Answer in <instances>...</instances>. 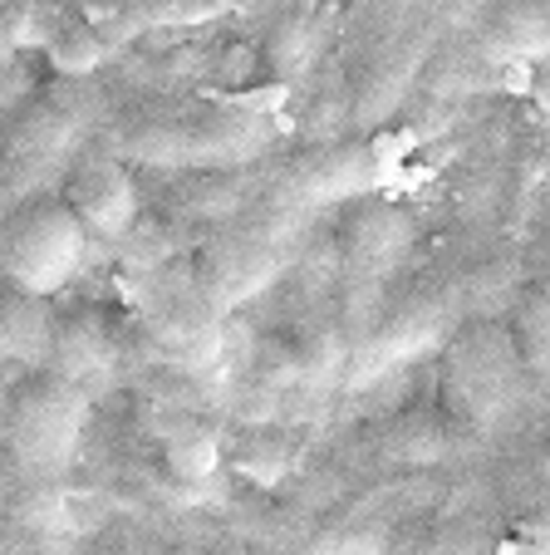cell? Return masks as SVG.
<instances>
[{"instance_id":"1","label":"cell","mask_w":550,"mask_h":555,"mask_svg":"<svg viewBox=\"0 0 550 555\" xmlns=\"http://www.w3.org/2000/svg\"><path fill=\"white\" fill-rule=\"evenodd\" d=\"M84 221L69 202H30L0 231V271L21 291L50 295L79 271Z\"/></svg>"},{"instance_id":"2","label":"cell","mask_w":550,"mask_h":555,"mask_svg":"<svg viewBox=\"0 0 550 555\" xmlns=\"http://www.w3.org/2000/svg\"><path fill=\"white\" fill-rule=\"evenodd\" d=\"M84 399L64 374H35L11 403V438L30 462H64L79 442Z\"/></svg>"},{"instance_id":"3","label":"cell","mask_w":550,"mask_h":555,"mask_svg":"<svg viewBox=\"0 0 550 555\" xmlns=\"http://www.w3.org/2000/svg\"><path fill=\"white\" fill-rule=\"evenodd\" d=\"M64 202H69L74 217L84 221V231H99V236H118V231H128L138 217V188H133V178H128V168H118L114 157H89V163H79Z\"/></svg>"},{"instance_id":"4","label":"cell","mask_w":550,"mask_h":555,"mask_svg":"<svg viewBox=\"0 0 550 555\" xmlns=\"http://www.w3.org/2000/svg\"><path fill=\"white\" fill-rule=\"evenodd\" d=\"M50 345V314L44 295L5 285L0 291V354L5 359H40Z\"/></svg>"},{"instance_id":"5","label":"cell","mask_w":550,"mask_h":555,"mask_svg":"<svg viewBox=\"0 0 550 555\" xmlns=\"http://www.w3.org/2000/svg\"><path fill=\"white\" fill-rule=\"evenodd\" d=\"M44 50H50V60L60 64V69H69V74L94 69V64L104 60V40H99L89 25H74V21L54 25V35L44 40Z\"/></svg>"},{"instance_id":"6","label":"cell","mask_w":550,"mask_h":555,"mask_svg":"<svg viewBox=\"0 0 550 555\" xmlns=\"http://www.w3.org/2000/svg\"><path fill=\"white\" fill-rule=\"evenodd\" d=\"M0 54H5V30H0Z\"/></svg>"}]
</instances>
